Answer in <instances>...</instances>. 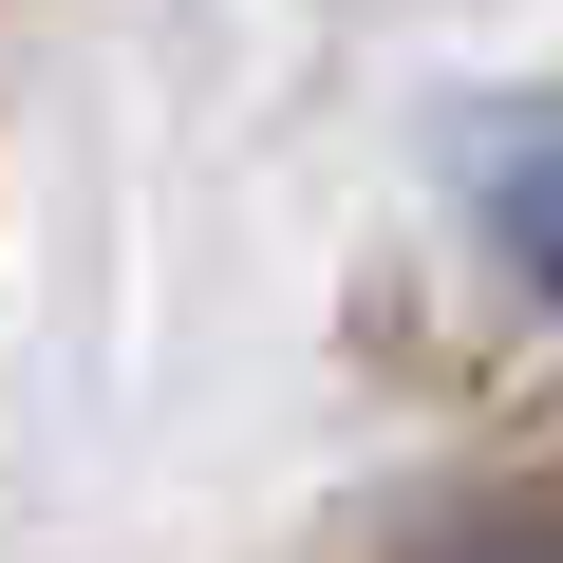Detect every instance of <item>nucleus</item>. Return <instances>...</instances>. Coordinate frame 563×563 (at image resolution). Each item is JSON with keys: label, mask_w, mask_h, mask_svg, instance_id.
Masks as SVG:
<instances>
[{"label": "nucleus", "mask_w": 563, "mask_h": 563, "mask_svg": "<svg viewBox=\"0 0 563 563\" xmlns=\"http://www.w3.org/2000/svg\"><path fill=\"white\" fill-rule=\"evenodd\" d=\"M413 563H563V507H470V526H432Z\"/></svg>", "instance_id": "nucleus-2"}, {"label": "nucleus", "mask_w": 563, "mask_h": 563, "mask_svg": "<svg viewBox=\"0 0 563 563\" xmlns=\"http://www.w3.org/2000/svg\"><path fill=\"white\" fill-rule=\"evenodd\" d=\"M488 244H507L544 301H563V132H526V151L488 169Z\"/></svg>", "instance_id": "nucleus-1"}]
</instances>
